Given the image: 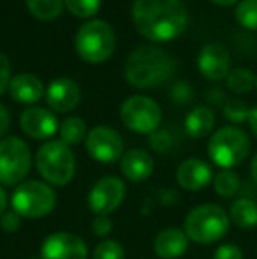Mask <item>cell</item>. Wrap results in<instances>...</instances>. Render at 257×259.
Returning <instances> with one entry per match:
<instances>
[{"label": "cell", "mask_w": 257, "mask_h": 259, "mask_svg": "<svg viewBox=\"0 0 257 259\" xmlns=\"http://www.w3.org/2000/svg\"><path fill=\"white\" fill-rule=\"evenodd\" d=\"M132 20L146 39L168 42L185 32L189 14L182 0H134Z\"/></svg>", "instance_id": "obj_1"}, {"label": "cell", "mask_w": 257, "mask_h": 259, "mask_svg": "<svg viewBox=\"0 0 257 259\" xmlns=\"http://www.w3.org/2000/svg\"><path fill=\"white\" fill-rule=\"evenodd\" d=\"M176 71V60L157 46H139L129 55L125 79L137 89H151L168 81Z\"/></svg>", "instance_id": "obj_2"}, {"label": "cell", "mask_w": 257, "mask_h": 259, "mask_svg": "<svg viewBox=\"0 0 257 259\" xmlns=\"http://www.w3.org/2000/svg\"><path fill=\"white\" fill-rule=\"evenodd\" d=\"M231 226L229 213L222 206L206 203L189 211L183 222V231L187 238L199 245H210L227 235Z\"/></svg>", "instance_id": "obj_3"}, {"label": "cell", "mask_w": 257, "mask_h": 259, "mask_svg": "<svg viewBox=\"0 0 257 259\" xmlns=\"http://www.w3.org/2000/svg\"><path fill=\"white\" fill-rule=\"evenodd\" d=\"M35 167L42 182L52 187H65L76 175V159L71 147L60 140L46 141L35 152Z\"/></svg>", "instance_id": "obj_4"}, {"label": "cell", "mask_w": 257, "mask_h": 259, "mask_svg": "<svg viewBox=\"0 0 257 259\" xmlns=\"http://www.w3.org/2000/svg\"><path fill=\"white\" fill-rule=\"evenodd\" d=\"M11 206L21 219H42L55 210L57 192L46 182L25 180L14 187Z\"/></svg>", "instance_id": "obj_5"}, {"label": "cell", "mask_w": 257, "mask_h": 259, "mask_svg": "<svg viewBox=\"0 0 257 259\" xmlns=\"http://www.w3.org/2000/svg\"><path fill=\"white\" fill-rule=\"evenodd\" d=\"M250 152V140L240 127L226 125L213 133L208 143V155L215 166L233 169L240 166Z\"/></svg>", "instance_id": "obj_6"}, {"label": "cell", "mask_w": 257, "mask_h": 259, "mask_svg": "<svg viewBox=\"0 0 257 259\" xmlns=\"http://www.w3.org/2000/svg\"><path fill=\"white\" fill-rule=\"evenodd\" d=\"M115 30L108 21L92 20L85 23L76 35V52L88 64H100L106 62L113 55Z\"/></svg>", "instance_id": "obj_7"}, {"label": "cell", "mask_w": 257, "mask_h": 259, "mask_svg": "<svg viewBox=\"0 0 257 259\" xmlns=\"http://www.w3.org/2000/svg\"><path fill=\"white\" fill-rule=\"evenodd\" d=\"M32 169V154L21 138L9 136L0 141V185L18 187Z\"/></svg>", "instance_id": "obj_8"}, {"label": "cell", "mask_w": 257, "mask_h": 259, "mask_svg": "<svg viewBox=\"0 0 257 259\" xmlns=\"http://www.w3.org/2000/svg\"><path fill=\"white\" fill-rule=\"evenodd\" d=\"M120 118L124 125L132 133L153 134L162 122V109L150 97L132 96L122 104Z\"/></svg>", "instance_id": "obj_9"}, {"label": "cell", "mask_w": 257, "mask_h": 259, "mask_svg": "<svg viewBox=\"0 0 257 259\" xmlns=\"http://www.w3.org/2000/svg\"><path fill=\"white\" fill-rule=\"evenodd\" d=\"M86 152L100 164H113L124 157V140L115 129L97 125L86 134Z\"/></svg>", "instance_id": "obj_10"}, {"label": "cell", "mask_w": 257, "mask_h": 259, "mask_svg": "<svg viewBox=\"0 0 257 259\" xmlns=\"http://www.w3.org/2000/svg\"><path fill=\"white\" fill-rule=\"evenodd\" d=\"M127 189L122 178L104 177L88 192V208L93 215H110L124 203Z\"/></svg>", "instance_id": "obj_11"}, {"label": "cell", "mask_w": 257, "mask_h": 259, "mask_svg": "<svg viewBox=\"0 0 257 259\" xmlns=\"http://www.w3.org/2000/svg\"><path fill=\"white\" fill-rule=\"evenodd\" d=\"M41 259H88V249L81 236L57 231L48 235L42 242Z\"/></svg>", "instance_id": "obj_12"}, {"label": "cell", "mask_w": 257, "mask_h": 259, "mask_svg": "<svg viewBox=\"0 0 257 259\" xmlns=\"http://www.w3.org/2000/svg\"><path fill=\"white\" fill-rule=\"evenodd\" d=\"M20 127L32 140H49L59 131V120L55 113L42 108H28L21 113Z\"/></svg>", "instance_id": "obj_13"}, {"label": "cell", "mask_w": 257, "mask_h": 259, "mask_svg": "<svg viewBox=\"0 0 257 259\" xmlns=\"http://www.w3.org/2000/svg\"><path fill=\"white\" fill-rule=\"evenodd\" d=\"M197 67L204 78L212 79V81H220L231 71L229 52L222 45H217V42L206 45L197 57Z\"/></svg>", "instance_id": "obj_14"}, {"label": "cell", "mask_w": 257, "mask_h": 259, "mask_svg": "<svg viewBox=\"0 0 257 259\" xmlns=\"http://www.w3.org/2000/svg\"><path fill=\"white\" fill-rule=\"evenodd\" d=\"M213 182V171L202 159H187L176 169V184L189 192H197Z\"/></svg>", "instance_id": "obj_15"}, {"label": "cell", "mask_w": 257, "mask_h": 259, "mask_svg": "<svg viewBox=\"0 0 257 259\" xmlns=\"http://www.w3.org/2000/svg\"><path fill=\"white\" fill-rule=\"evenodd\" d=\"M81 101V90L72 79L57 78L49 83L46 92V103L55 113H69Z\"/></svg>", "instance_id": "obj_16"}, {"label": "cell", "mask_w": 257, "mask_h": 259, "mask_svg": "<svg viewBox=\"0 0 257 259\" xmlns=\"http://www.w3.org/2000/svg\"><path fill=\"white\" fill-rule=\"evenodd\" d=\"M189 242L185 231L180 228H164L157 233L153 240V250L161 259H178L189 249Z\"/></svg>", "instance_id": "obj_17"}, {"label": "cell", "mask_w": 257, "mask_h": 259, "mask_svg": "<svg viewBox=\"0 0 257 259\" xmlns=\"http://www.w3.org/2000/svg\"><path fill=\"white\" fill-rule=\"evenodd\" d=\"M153 157L143 148H132L120 159V171L129 182H144L153 173Z\"/></svg>", "instance_id": "obj_18"}, {"label": "cell", "mask_w": 257, "mask_h": 259, "mask_svg": "<svg viewBox=\"0 0 257 259\" xmlns=\"http://www.w3.org/2000/svg\"><path fill=\"white\" fill-rule=\"evenodd\" d=\"M9 94L16 103L34 104L44 96V85L37 76L23 72V74H18L11 79Z\"/></svg>", "instance_id": "obj_19"}, {"label": "cell", "mask_w": 257, "mask_h": 259, "mask_svg": "<svg viewBox=\"0 0 257 259\" xmlns=\"http://www.w3.org/2000/svg\"><path fill=\"white\" fill-rule=\"evenodd\" d=\"M215 125V115L210 108L199 106V108L192 109L185 118V133L189 138L194 140H201V138L208 136L213 131Z\"/></svg>", "instance_id": "obj_20"}, {"label": "cell", "mask_w": 257, "mask_h": 259, "mask_svg": "<svg viewBox=\"0 0 257 259\" xmlns=\"http://www.w3.org/2000/svg\"><path fill=\"white\" fill-rule=\"evenodd\" d=\"M229 219L240 229L257 228V203L250 198H240L231 205Z\"/></svg>", "instance_id": "obj_21"}, {"label": "cell", "mask_w": 257, "mask_h": 259, "mask_svg": "<svg viewBox=\"0 0 257 259\" xmlns=\"http://www.w3.org/2000/svg\"><path fill=\"white\" fill-rule=\"evenodd\" d=\"M60 141L65 145L72 147V145H79L83 140H86V123L79 116H69L65 118L59 127Z\"/></svg>", "instance_id": "obj_22"}, {"label": "cell", "mask_w": 257, "mask_h": 259, "mask_svg": "<svg viewBox=\"0 0 257 259\" xmlns=\"http://www.w3.org/2000/svg\"><path fill=\"white\" fill-rule=\"evenodd\" d=\"M213 189L220 198H233L240 192L241 180L233 169H222L213 177Z\"/></svg>", "instance_id": "obj_23"}, {"label": "cell", "mask_w": 257, "mask_h": 259, "mask_svg": "<svg viewBox=\"0 0 257 259\" xmlns=\"http://www.w3.org/2000/svg\"><path fill=\"white\" fill-rule=\"evenodd\" d=\"M27 7L35 18L42 21H52L62 14L64 0H25Z\"/></svg>", "instance_id": "obj_24"}, {"label": "cell", "mask_w": 257, "mask_h": 259, "mask_svg": "<svg viewBox=\"0 0 257 259\" xmlns=\"http://www.w3.org/2000/svg\"><path fill=\"white\" fill-rule=\"evenodd\" d=\"M226 83L227 89L234 94H245L250 92L255 85V76L252 74V71L245 67H238V69H231L229 74L226 76Z\"/></svg>", "instance_id": "obj_25"}, {"label": "cell", "mask_w": 257, "mask_h": 259, "mask_svg": "<svg viewBox=\"0 0 257 259\" xmlns=\"http://www.w3.org/2000/svg\"><path fill=\"white\" fill-rule=\"evenodd\" d=\"M236 20L247 30H257V0H241L236 7Z\"/></svg>", "instance_id": "obj_26"}, {"label": "cell", "mask_w": 257, "mask_h": 259, "mask_svg": "<svg viewBox=\"0 0 257 259\" xmlns=\"http://www.w3.org/2000/svg\"><path fill=\"white\" fill-rule=\"evenodd\" d=\"M92 259H125V249L117 240H102L93 249Z\"/></svg>", "instance_id": "obj_27"}, {"label": "cell", "mask_w": 257, "mask_h": 259, "mask_svg": "<svg viewBox=\"0 0 257 259\" xmlns=\"http://www.w3.org/2000/svg\"><path fill=\"white\" fill-rule=\"evenodd\" d=\"M64 4L78 18H92L100 9V0H64Z\"/></svg>", "instance_id": "obj_28"}, {"label": "cell", "mask_w": 257, "mask_h": 259, "mask_svg": "<svg viewBox=\"0 0 257 259\" xmlns=\"http://www.w3.org/2000/svg\"><path fill=\"white\" fill-rule=\"evenodd\" d=\"M224 115L229 122L233 123H241L245 120H248V115H250V109L248 106L240 99H231L227 101L226 108H224Z\"/></svg>", "instance_id": "obj_29"}, {"label": "cell", "mask_w": 257, "mask_h": 259, "mask_svg": "<svg viewBox=\"0 0 257 259\" xmlns=\"http://www.w3.org/2000/svg\"><path fill=\"white\" fill-rule=\"evenodd\" d=\"M213 259H243V250L234 243H224L217 247L213 252Z\"/></svg>", "instance_id": "obj_30"}, {"label": "cell", "mask_w": 257, "mask_h": 259, "mask_svg": "<svg viewBox=\"0 0 257 259\" xmlns=\"http://www.w3.org/2000/svg\"><path fill=\"white\" fill-rule=\"evenodd\" d=\"M92 229L97 236H108L113 231V221L110 215H95L92 221Z\"/></svg>", "instance_id": "obj_31"}, {"label": "cell", "mask_w": 257, "mask_h": 259, "mask_svg": "<svg viewBox=\"0 0 257 259\" xmlns=\"http://www.w3.org/2000/svg\"><path fill=\"white\" fill-rule=\"evenodd\" d=\"M0 228L6 233H16L21 228V217L14 210H7L0 217Z\"/></svg>", "instance_id": "obj_32"}, {"label": "cell", "mask_w": 257, "mask_h": 259, "mask_svg": "<svg viewBox=\"0 0 257 259\" xmlns=\"http://www.w3.org/2000/svg\"><path fill=\"white\" fill-rule=\"evenodd\" d=\"M9 83H11V64L7 60V57H4L0 53V96L6 90H9Z\"/></svg>", "instance_id": "obj_33"}, {"label": "cell", "mask_w": 257, "mask_h": 259, "mask_svg": "<svg viewBox=\"0 0 257 259\" xmlns=\"http://www.w3.org/2000/svg\"><path fill=\"white\" fill-rule=\"evenodd\" d=\"M150 145H151V148H155V150L162 154V152H166L169 148L171 141H169L168 133H164V131H155L150 138Z\"/></svg>", "instance_id": "obj_34"}, {"label": "cell", "mask_w": 257, "mask_h": 259, "mask_svg": "<svg viewBox=\"0 0 257 259\" xmlns=\"http://www.w3.org/2000/svg\"><path fill=\"white\" fill-rule=\"evenodd\" d=\"M9 125H11V115L7 111V108L4 104H0V141L4 140L6 133L9 131Z\"/></svg>", "instance_id": "obj_35"}, {"label": "cell", "mask_w": 257, "mask_h": 259, "mask_svg": "<svg viewBox=\"0 0 257 259\" xmlns=\"http://www.w3.org/2000/svg\"><path fill=\"white\" fill-rule=\"evenodd\" d=\"M9 198H7V192L4 191V187H0V217L7 211V205H9Z\"/></svg>", "instance_id": "obj_36"}, {"label": "cell", "mask_w": 257, "mask_h": 259, "mask_svg": "<svg viewBox=\"0 0 257 259\" xmlns=\"http://www.w3.org/2000/svg\"><path fill=\"white\" fill-rule=\"evenodd\" d=\"M248 125H250L252 133L257 138V106L254 109H250V115H248Z\"/></svg>", "instance_id": "obj_37"}, {"label": "cell", "mask_w": 257, "mask_h": 259, "mask_svg": "<svg viewBox=\"0 0 257 259\" xmlns=\"http://www.w3.org/2000/svg\"><path fill=\"white\" fill-rule=\"evenodd\" d=\"M250 175H252V180H254V184L257 185V154L254 155V159H252V164H250Z\"/></svg>", "instance_id": "obj_38"}, {"label": "cell", "mask_w": 257, "mask_h": 259, "mask_svg": "<svg viewBox=\"0 0 257 259\" xmlns=\"http://www.w3.org/2000/svg\"><path fill=\"white\" fill-rule=\"evenodd\" d=\"M210 2L217 4V6H222V7H227V6H233V4H236L238 0H210Z\"/></svg>", "instance_id": "obj_39"}, {"label": "cell", "mask_w": 257, "mask_h": 259, "mask_svg": "<svg viewBox=\"0 0 257 259\" xmlns=\"http://www.w3.org/2000/svg\"><path fill=\"white\" fill-rule=\"evenodd\" d=\"M255 87H257V78H255Z\"/></svg>", "instance_id": "obj_40"}]
</instances>
